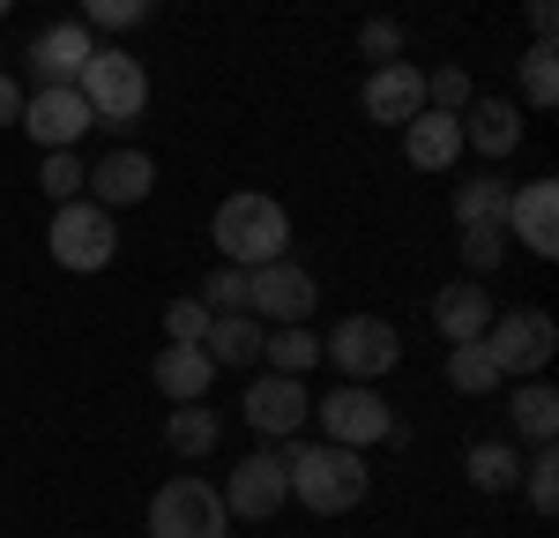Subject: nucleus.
Instances as JSON below:
<instances>
[{
	"mask_svg": "<svg viewBox=\"0 0 559 538\" xmlns=\"http://www.w3.org/2000/svg\"><path fill=\"white\" fill-rule=\"evenodd\" d=\"M508 179L500 173H471L463 187H455V224H508Z\"/></svg>",
	"mask_w": 559,
	"mask_h": 538,
	"instance_id": "a878e982",
	"label": "nucleus"
},
{
	"mask_svg": "<svg viewBox=\"0 0 559 538\" xmlns=\"http://www.w3.org/2000/svg\"><path fill=\"white\" fill-rule=\"evenodd\" d=\"M83 173H90L83 150H45L38 157V187L52 195V202H75V195H83Z\"/></svg>",
	"mask_w": 559,
	"mask_h": 538,
	"instance_id": "c756f323",
	"label": "nucleus"
},
{
	"mask_svg": "<svg viewBox=\"0 0 559 538\" xmlns=\"http://www.w3.org/2000/svg\"><path fill=\"white\" fill-rule=\"evenodd\" d=\"M15 128H31L38 150H75L97 120H90V105H83L75 83H38L31 97H23V120H15Z\"/></svg>",
	"mask_w": 559,
	"mask_h": 538,
	"instance_id": "9b49d317",
	"label": "nucleus"
},
{
	"mask_svg": "<svg viewBox=\"0 0 559 538\" xmlns=\"http://www.w3.org/2000/svg\"><path fill=\"white\" fill-rule=\"evenodd\" d=\"M471 97H477V90H471L463 68H432V75H426V105H432V113H463Z\"/></svg>",
	"mask_w": 559,
	"mask_h": 538,
	"instance_id": "c9c22d12",
	"label": "nucleus"
},
{
	"mask_svg": "<svg viewBox=\"0 0 559 538\" xmlns=\"http://www.w3.org/2000/svg\"><path fill=\"white\" fill-rule=\"evenodd\" d=\"M508 239H522L537 262L559 255V187L552 179H530V187L508 195Z\"/></svg>",
	"mask_w": 559,
	"mask_h": 538,
	"instance_id": "dca6fc26",
	"label": "nucleus"
},
{
	"mask_svg": "<svg viewBox=\"0 0 559 538\" xmlns=\"http://www.w3.org/2000/svg\"><path fill=\"white\" fill-rule=\"evenodd\" d=\"M358 105H366V120H373V128H411V120L426 113V68H411V60L373 68L366 90H358Z\"/></svg>",
	"mask_w": 559,
	"mask_h": 538,
	"instance_id": "4468645a",
	"label": "nucleus"
},
{
	"mask_svg": "<svg viewBox=\"0 0 559 538\" xmlns=\"http://www.w3.org/2000/svg\"><path fill=\"white\" fill-rule=\"evenodd\" d=\"M492 292L477 284V277H463V284H440L432 292V329L448 337V344H471V337H485V321H492Z\"/></svg>",
	"mask_w": 559,
	"mask_h": 538,
	"instance_id": "a211bd4d",
	"label": "nucleus"
},
{
	"mask_svg": "<svg viewBox=\"0 0 559 538\" xmlns=\"http://www.w3.org/2000/svg\"><path fill=\"white\" fill-rule=\"evenodd\" d=\"M284 471H292V501L313 508V516H350L366 493H373V471H366V456L344 442H313V448H292L284 456Z\"/></svg>",
	"mask_w": 559,
	"mask_h": 538,
	"instance_id": "f03ea898",
	"label": "nucleus"
},
{
	"mask_svg": "<svg viewBox=\"0 0 559 538\" xmlns=\"http://www.w3.org/2000/svg\"><path fill=\"white\" fill-rule=\"evenodd\" d=\"M83 195L105 202V210H134V202L157 195V157H150V150H105L83 173Z\"/></svg>",
	"mask_w": 559,
	"mask_h": 538,
	"instance_id": "f8f14e48",
	"label": "nucleus"
},
{
	"mask_svg": "<svg viewBox=\"0 0 559 538\" xmlns=\"http://www.w3.org/2000/svg\"><path fill=\"white\" fill-rule=\"evenodd\" d=\"M455 232H463V269H477V277L500 269V262H508V247H515L508 224H455Z\"/></svg>",
	"mask_w": 559,
	"mask_h": 538,
	"instance_id": "7c9ffc66",
	"label": "nucleus"
},
{
	"mask_svg": "<svg viewBox=\"0 0 559 538\" xmlns=\"http://www.w3.org/2000/svg\"><path fill=\"white\" fill-rule=\"evenodd\" d=\"M150 382L173 404H202L216 389V359L202 352V344H165V352L150 359Z\"/></svg>",
	"mask_w": 559,
	"mask_h": 538,
	"instance_id": "6ab92c4d",
	"label": "nucleus"
},
{
	"mask_svg": "<svg viewBox=\"0 0 559 538\" xmlns=\"http://www.w3.org/2000/svg\"><path fill=\"white\" fill-rule=\"evenodd\" d=\"M210 321H216V314L202 307V300H173V307H165V344H202Z\"/></svg>",
	"mask_w": 559,
	"mask_h": 538,
	"instance_id": "f704fd0d",
	"label": "nucleus"
},
{
	"mask_svg": "<svg viewBox=\"0 0 559 538\" xmlns=\"http://www.w3.org/2000/svg\"><path fill=\"white\" fill-rule=\"evenodd\" d=\"M522 23H530V38H552V31H559V0H530Z\"/></svg>",
	"mask_w": 559,
	"mask_h": 538,
	"instance_id": "4c0bfd02",
	"label": "nucleus"
},
{
	"mask_svg": "<svg viewBox=\"0 0 559 538\" xmlns=\"http://www.w3.org/2000/svg\"><path fill=\"white\" fill-rule=\"evenodd\" d=\"M216 434H224V419L210 404H173V419H165V448L173 456H210Z\"/></svg>",
	"mask_w": 559,
	"mask_h": 538,
	"instance_id": "bb28decb",
	"label": "nucleus"
},
{
	"mask_svg": "<svg viewBox=\"0 0 559 538\" xmlns=\"http://www.w3.org/2000/svg\"><path fill=\"white\" fill-rule=\"evenodd\" d=\"M485 352H492V366H500V382H530V374H545L559 352V329L545 307H508L485 321V337H477Z\"/></svg>",
	"mask_w": 559,
	"mask_h": 538,
	"instance_id": "39448f33",
	"label": "nucleus"
},
{
	"mask_svg": "<svg viewBox=\"0 0 559 538\" xmlns=\"http://www.w3.org/2000/svg\"><path fill=\"white\" fill-rule=\"evenodd\" d=\"M515 83H522V97H515L522 113H552L559 105V52H552V38H530Z\"/></svg>",
	"mask_w": 559,
	"mask_h": 538,
	"instance_id": "5701e85b",
	"label": "nucleus"
},
{
	"mask_svg": "<svg viewBox=\"0 0 559 538\" xmlns=\"http://www.w3.org/2000/svg\"><path fill=\"white\" fill-rule=\"evenodd\" d=\"M403 157H411V173H448V165L463 157V120L426 105V113L403 128Z\"/></svg>",
	"mask_w": 559,
	"mask_h": 538,
	"instance_id": "aec40b11",
	"label": "nucleus"
},
{
	"mask_svg": "<svg viewBox=\"0 0 559 538\" xmlns=\"http://www.w3.org/2000/svg\"><path fill=\"white\" fill-rule=\"evenodd\" d=\"M403 45H411V31H403L395 15H366V23H358V52H366L373 68H388V60H403Z\"/></svg>",
	"mask_w": 559,
	"mask_h": 538,
	"instance_id": "2f4dec72",
	"label": "nucleus"
},
{
	"mask_svg": "<svg viewBox=\"0 0 559 538\" xmlns=\"http://www.w3.org/2000/svg\"><path fill=\"white\" fill-rule=\"evenodd\" d=\"M75 90H83L90 120H105V128H134L142 105H150V68H142L134 52H90L83 75H75Z\"/></svg>",
	"mask_w": 559,
	"mask_h": 538,
	"instance_id": "20e7f679",
	"label": "nucleus"
},
{
	"mask_svg": "<svg viewBox=\"0 0 559 538\" xmlns=\"http://www.w3.org/2000/svg\"><path fill=\"white\" fill-rule=\"evenodd\" d=\"M321 359H336L344 382H381V374L403 366V337H395V321H381V314H344L336 337H321Z\"/></svg>",
	"mask_w": 559,
	"mask_h": 538,
	"instance_id": "0eeeda50",
	"label": "nucleus"
},
{
	"mask_svg": "<svg viewBox=\"0 0 559 538\" xmlns=\"http://www.w3.org/2000/svg\"><path fill=\"white\" fill-rule=\"evenodd\" d=\"M23 97H31V90H23L15 75H8V68H0V128H15V120H23Z\"/></svg>",
	"mask_w": 559,
	"mask_h": 538,
	"instance_id": "e433bc0d",
	"label": "nucleus"
},
{
	"mask_svg": "<svg viewBox=\"0 0 559 538\" xmlns=\"http://www.w3.org/2000/svg\"><path fill=\"white\" fill-rule=\"evenodd\" d=\"M508 419H515V434H522L530 448H545V442L559 434V389L530 374L522 389H508Z\"/></svg>",
	"mask_w": 559,
	"mask_h": 538,
	"instance_id": "4be33fe9",
	"label": "nucleus"
},
{
	"mask_svg": "<svg viewBox=\"0 0 559 538\" xmlns=\"http://www.w3.org/2000/svg\"><path fill=\"white\" fill-rule=\"evenodd\" d=\"M455 120H463V150H477L485 165H500V157L522 150V120H530V113H522L515 97H471Z\"/></svg>",
	"mask_w": 559,
	"mask_h": 538,
	"instance_id": "2eb2a0df",
	"label": "nucleus"
},
{
	"mask_svg": "<svg viewBox=\"0 0 559 538\" xmlns=\"http://www.w3.org/2000/svg\"><path fill=\"white\" fill-rule=\"evenodd\" d=\"M90 52H97V31L90 23H45L38 38H31V75L38 83H75Z\"/></svg>",
	"mask_w": 559,
	"mask_h": 538,
	"instance_id": "f3484780",
	"label": "nucleus"
},
{
	"mask_svg": "<svg viewBox=\"0 0 559 538\" xmlns=\"http://www.w3.org/2000/svg\"><path fill=\"white\" fill-rule=\"evenodd\" d=\"M522 501H530V516H559V448H530V464H522Z\"/></svg>",
	"mask_w": 559,
	"mask_h": 538,
	"instance_id": "c85d7f7f",
	"label": "nucleus"
},
{
	"mask_svg": "<svg viewBox=\"0 0 559 538\" xmlns=\"http://www.w3.org/2000/svg\"><path fill=\"white\" fill-rule=\"evenodd\" d=\"M157 0H83V23L90 31H142Z\"/></svg>",
	"mask_w": 559,
	"mask_h": 538,
	"instance_id": "473e14b6",
	"label": "nucleus"
},
{
	"mask_svg": "<svg viewBox=\"0 0 559 538\" xmlns=\"http://www.w3.org/2000/svg\"><path fill=\"white\" fill-rule=\"evenodd\" d=\"M194 300H202L210 314H239V307H247V269H210Z\"/></svg>",
	"mask_w": 559,
	"mask_h": 538,
	"instance_id": "72a5a7b5",
	"label": "nucleus"
},
{
	"mask_svg": "<svg viewBox=\"0 0 559 538\" xmlns=\"http://www.w3.org/2000/svg\"><path fill=\"white\" fill-rule=\"evenodd\" d=\"M313 307H321V284H313V269H299L292 255L247 269V314H261V321H306Z\"/></svg>",
	"mask_w": 559,
	"mask_h": 538,
	"instance_id": "9d476101",
	"label": "nucleus"
},
{
	"mask_svg": "<svg viewBox=\"0 0 559 538\" xmlns=\"http://www.w3.org/2000/svg\"><path fill=\"white\" fill-rule=\"evenodd\" d=\"M261 337H269V321L261 314H216L210 337H202V352L216 359V366H261Z\"/></svg>",
	"mask_w": 559,
	"mask_h": 538,
	"instance_id": "412c9836",
	"label": "nucleus"
},
{
	"mask_svg": "<svg viewBox=\"0 0 559 538\" xmlns=\"http://www.w3.org/2000/svg\"><path fill=\"white\" fill-rule=\"evenodd\" d=\"M321 411V426H329V442L344 448H373L395 434V411H388V397L373 389V382H350V389H329V397L313 404Z\"/></svg>",
	"mask_w": 559,
	"mask_h": 538,
	"instance_id": "1a4fd4ad",
	"label": "nucleus"
},
{
	"mask_svg": "<svg viewBox=\"0 0 559 538\" xmlns=\"http://www.w3.org/2000/svg\"><path fill=\"white\" fill-rule=\"evenodd\" d=\"M261 359H269L276 374H299V382H306V366H321V337H313V329H299V321H269Z\"/></svg>",
	"mask_w": 559,
	"mask_h": 538,
	"instance_id": "393cba45",
	"label": "nucleus"
},
{
	"mask_svg": "<svg viewBox=\"0 0 559 538\" xmlns=\"http://www.w3.org/2000/svg\"><path fill=\"white\" fill-rule=\"evenodd\" d=\"M306 419H313V397H306L299 374H261L254 389H247V426H254L261 442H292Z\"/></svg>",
	"mask_w": 559,
	"mask_h": 538,
	"instance_id": "ddd939ff",
	"label": "nucleus"
},
{
	"mask_svg": "<svg viewBox=\"0 0 559 538\" xmlns=\"http://www.w3.org/2000/svg\"><path fill=\"white\" fill-rule=\"evenodd\" d=\"M45 247H52V262H60V269H75V277H97V269H112V255H120V218H112L105 202L75 195V202H60V210H52V232H45Z\"/></svg>",
	"mask_w": 559,
	"mask_h": 538,
	"instance_id": "7ed1b4c3",
	"label": "nucleus"
},
{
	"mask_svg": "<svg viewBox=\"0 0 559 538\" xmlns=\"http://www.w3.org/2000/svg\"><path fill=\"white\" fill-rule=\"evenodd\" d=\"M8 8H15V0H0V15H8Z\"/></svg>",
	"mask_w": 559,
	"mask_h": 538,
	"instance_id": "58836bf2",
	"label": "nucleus"
},
{
	"mask_svg": "<svg viewBox=\"0 0 559 538\" xmlns=\"http://www.w3.org/2000/svg\"><path fill=\"white\" fill-rule=\"evenodd\" d=\"M463 471H471V487H477V493H515V479H522V448H515V442H471Z\"/></svg>",
	"mask_w": 559,
	"mask_h": 538,
	"instance_id": "b1692460",
	"label": "nucleus"
},
{
	"mask_svg": "<svg viewBox=\"0 0 559 538\" xmlns=\"http://www.w3.org/2000/svg\"><path fill=\"white\" fill-rule=\"evenodd\" d=\"M150 538H231V508L210 479H165L150 501Z\"/></svg>",
	"mask_w": 559,
	"mask_h": 538,
	"instance_id": "423d86ee",
	"label": "nucleus"
},
{
	"mask_svg": "<svg viewBox=\"0 0 559 538\" xmlns=\"http://www.w3.org/2000/svg\"><path fill=\"white\" fill-rule=\"evenodd\" d=\"M224 508H231V524H276V508H292V471H284V456H276V448L239 456L231 479H224Z\"/></svg>",
	"mask_w": 559,
	"mask_h": 538,
	"instance_id": "6e6552de",
	"label": "nucleus"
},
{
	"mask_svg": "<svg viewBox=\"0 0 559 538\" xmlns=\"http://www.w3.org/2000/svg\"><path fill=\"white\" fill-rule=\"evenodd\" d=\"M210 239L231 269H261V262H276V255H292V210L276 195H261V187H239V195L216 202Z\"/></svg>",
	"mask_w": 559,
	"mask_h": 538,
	"instance_id": "f257e3e1",
	"label": "nucleus"
},
{
	"mask_svg": "<svg viewBox=\"0 0 559 538\" xmlns=\"http://www.w3.org/2000/svg\"><path fill=\"white\" fill-rule=\"evenodd\" d=\"M448 389H455V397H492V389H508V382H500L492 352L471 337V344H448Z\"/></svg>",
	"mask_w": 559,
	"mask_h": 538,
	"instance_id": "cd10ccee",
	"label": "nucleus"
}]
</instances>
